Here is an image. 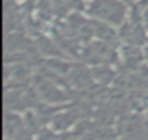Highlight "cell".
<instances>
[{"mask_svg": "<svg viewBox=\"0 0 148 140\" xmlns=\"http://www.w3.org/2000/svg\"><path fill=\"white\" fill-rule=\"evenodd\" d=\"M87 13L108 25L119 26L125 20L126 6L123 0H92L87 6Z\"/></svg>", "mask_w": 148, "mask_h": 140, "instance_id": "1", "label": "cell"}, {"mask_svg": "<svg viewBox=\"0 0 148 140\" xmlns=\"http://www.w3.org/2000/svg\"><path fill=\"white\" fill-rule=\"evenodd\" d=\"M122 36L125 41L131 42V43H142L144 42V36L139 33V28L135 26H128L122 30Z\"/></svg>", "mask_w": 148, "mask_h": 140, "instance_id": "2", "label": "cell"}, {"mask_svg": "<svg viewBox=\"0 0 148 140\" xmlns=\"http://www.w3.org/2000/svg\"><path fill=\"white\" fill-rule=\"evenodd\" d=\"M123 2H125V3H134L135 0H123Z\"/></svg>", "mask_w": 148, "mask_h": 140, "instance_id": "3", "label": "cell"}]
</instances>
